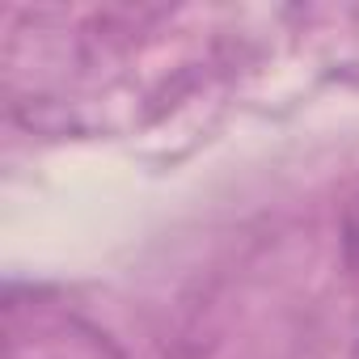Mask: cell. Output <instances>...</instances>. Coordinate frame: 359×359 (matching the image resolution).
I'll use <instances>...</instances> for the list:
<instances>
[{
  "label": "cell",
  "mask_w": 359,
  "mask_h": 359,
  "mask_svg": "<svg viewBox=\"0 0 359 359\" xmlns=\"http://www.w3.org/2000/svg\"><path fill=\"white\" fill-rule=\"evenodd\" d=\"M342 250H346V262L359 271V195L346 203V216H342Z\"/></svg>",
  "instance_id": "6da1fadb"
},
{
  "label": "cell",
  "mask_w": 359,
  "mask_h": 359,
  "mask_svg": "<svg viewBox=\"0 0 359 359\" xmlns=\"http://www.w3.org/2000/svg\"><path fill=\"white\" fill-rule=\"evenodd\" d=\"M355 359H359V355H355Z\"/></svg>",
  "instance_id": "7a4b0ae2"
}]
</instances>
